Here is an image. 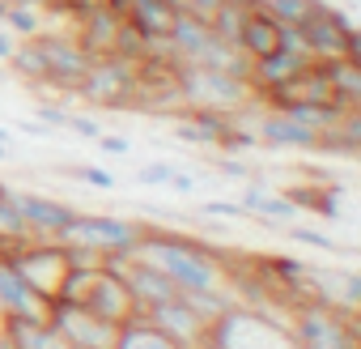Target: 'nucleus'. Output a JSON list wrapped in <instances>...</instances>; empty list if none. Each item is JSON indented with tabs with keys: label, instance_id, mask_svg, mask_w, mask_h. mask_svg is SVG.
Masks as SVG:
<instances>
[{
	"label": "nucleus",
	"instance_id": "1",
	"mask_svg": "<svg viewBox=\"0 0 361 349\" xmlns=\"http://www.w3.org/2000/svg\"><path fill=\"white\" fill-rule=\"evenodd\" d=\"M136 260L153 264L178 290H230L226 260L209 243L188 239V235H170V230H153L149 226V235L136 247Z\"/></svg>",
	"mask_w": 361,
	"mask_h": 349
},
{
	"label": "nucleus",
	"instance_id": "2",
	"mask_svg": "<svg viewBox=\"0 0 361 349\" xmlns=\"http://www.w3.org/2000/svg\"><path fill=\"white\" fill-rule=\"evenodd\" d=\"M60 298L85 307L90 315H98V319H106V324H115V328H123L128 319L140 315L132 290H128L123 277H119V268H111V264H102V260L77 264V268L68 273V285H64Z\"/></svg>",
	"mask_w": 361,
	"mask_h": 349
},
{
	"label": "nucleus",
	"instance_id": "3",
	"mask_svg": "<svg viewBox=\"0 0 361 349\" xmlns=\"http://www.w3.org/2000/svg\"><path fill=\"white\" fill-rule=\"evenodd\" d=\"M5 256H9V264L22 273V281L39 294V298H47V302H60V294H64V285H68V273L77 268V264H94V256L90 252H81V247H68V243H60V239H51V243H13V247H5Z\"/></svg>",
	"mask_w": 361,
	"mask_h": 349
},
{
	"label": "nucleus",
	"instance_id": "4",
	"mask_svg": "<svg viewBox=\"0 0 361 349\" xmlns=\"http://www.w3.org/2000/svg\"><path fill=\"white\" fill-rule=\"evenodd\" d=\"M209 349H302L285 319H272L259 307L234 302L209 324Z\"/></svg>",
	"mask_w": 361,
	"mask_h": 349
},
{
	"label": "nucleus",
	"instance_id": "5",
	"mask_svg": "<svg viewBox=\"0 0 361 349\" xmlns=\"http://www.w3.org/2000/svg\"><path fill=\"white\" fill-rule=\"evenodd\" d=\"M145 235H149L145 222H128V218H111V213H77L56 239L68 243V247L90 252L102 264H115V260L136 256V247H140Z\"/></svg>",
	"mask_w": 361,
	"mask_h": 349
},
{
	"label": "nucleus",
	"instance_id": "6",
	"mask_svg": "<svg viewBox=\"0 0 361 349\" xmlns=\"http://www.w3.org/2000/svg\"><path fill=\"white\" fill-rule=\"evenodd\" d=\"M174 90H178V102H188L192 111H230V115L255 98L251 81L217 73V69H200V64H178Z\"/></svg>",
	"mask_w": 361,
	"mask_h": 349
},
{
	"label": "nucleus",
	"instance_id": "7",
	"mask_svg": "<svg viewBox=\"0 0 361 349\" xmlns=\"http://www.w3.org/2000/svg\"><path fill=\"white\" fill-rule=\"evenodd\" d=\"M140 85V69L128 56H94V64L85 69L81 85L73 94H81L90 107H128L136 98Z\"/></svg>",
	"mask_w": 361,
	"mask_h": 349
},
{
	"label": "nucleus",
	"instance_id": "8",
	"mask_svg": "<svg viewBox=\"0 0 361 349\" xmlns=\"http://www.w3.org/2000/svg\"><path fill=\"white\" fill-rule=\"evenodd\" d=\"M289 332L298 336L302 349H357V328L353 315H340L314 298L298 302L289 315Z\"/></svg>",
	"mask_w": 361,
	"mask_h": 349
},
{
	"label": "nucleus",
	"instance_id": "9",
	"mask_svg": "<svg viewBox=\"0 0 361 349\" xmlns=\"http://www.w3.org/2000/svg\"><path fill=\"white\" fill-rule=\"evenodd\" d=\"M298 30H302L306 47H310V60H336V56H344V60L361 64V56H357V26H353V18L344 9H331V5H323V0H314L310 18Z\"/></svg>",
	"mask_w": 361,
	"mask_h": 349
},
{
	"label": "nucleus",
	"instance_id": "10",
	"mask_svg": "<svg viewBox=\"0 0 361 349\" xmlns=\"http://www.w3.org/2000/svg\"><path fill=\"white\" fill-rule=\"evenodd\" d=\"M47 324L68 341V349H111L115 345V336H119V328L115 324H106V319H98V315H90L85 307H77V302H51V311H47Z\"/></svg>",
	"mask_w": 361,
	"mask_h": 349
},
{
	"label": "nucleus",
	"instance_id": "11",
	"mask_svg": "<svg viewBox=\"0 0 361 349\" xmlns=\"http://www.w3.org/2000/svg\"><path fill=\"white\" fill-rule=\"evenodd\" d=\"M157 332H166L170 341H178L183 349H204V341H209V324L183 302V294L178 298H166V302H153V307H145L140 311Z\"/></svg>",
	"mask_w": 361,
	"mask_h": 349
},
{
	"label": "nucleus",
	"instance_id": "12",
	"mask_svg": "<svg viewBox=\"0 0 361 349\" xmlns=\"http://www.w3.org/2000/svg\"><path fill=\"white\" fill-rule=\"evenodd\" d=\"M39 47H43V60H47V85L77 90L85 69L94 64V52H85L77 39H47V35H39Z\"/></svg>",
	"mask_w": 361,
	"mask_h": 349
},
{
	"label": "nucleus",
	"instance_id": "13",
	"mask_svg": "<svg viewBox=\"0 0 361 349\" xmlns=\"http://www.w3.org/2000/svg\"><path fill=\"white\" fill-rule=\"evenodd\" d=\"M47 311H51V302H47V298H39V294L22 281V273L9 264V256L0 252V315L47 324Z\"/></svg>",
	"mask_w": 361,
	"mask_h": 349
},
{
	"label": "nucleus",
	"instance_id": "14",
	"mask_svg": "<svg viewBox=\"0 0 361 349\" xmlns=\"http://www.w3.org/2000/svg\"><path fill=\"white\" fill-rule=\"evenodd\" d=\"M9 201H13V209L22 213V222H26L30 235H47V239H56V235L77 218L73 205L51 201V196H39V192H13V188H9Z\"/></svg>",
	"mask_w": 361,
	"mask_h": 349
},
{
	"label": "nucleus",
	"instance_id": "15",
	"mask_svg": "<svg viewBox=\"0 0 361 349\" xmlns=\"http://www.w3.org/2000/svg\"><path fill=\"white\" fill-rule=\"evenodd\" d=\"M111 268H119V277H123V285L132 290V298H136V307H140V311H145V307H153V302L178 298V285H174L170 277H161L153 264L136 260V256H128V260H115Z\"/></svg>",
	"mask_w": 361,
	"mask_h": 349
},
{
	"label": "nucleus",
	"instance_id": "16",
	"mask_svg": "<svg viewBox=\"0 0 361 349\" xmlns=\"http://www.w3.org/2000/svg\"><path fill=\"white\" fill-rule=\"evenodd\" d=\"M306 285H314V302L340 311V315H357V302H361V277L357 273H336V268H310L306 273Z\"/></svg>",
	"mask_w": 361,
	"mask_h": 349
},
{
	"label": "nucleus",
	"instance_id": "17",
	"mask_svg": "<svg viewBox=\"0 0 361 349\" xmlns=\"http://www.w3.org/2000/svg\"><path fill=\"white\" fill-rule=\"evenodd\" d=\"M255 141L268 145V149H319L323 132L306 128V124L293 119L289 111H268V115L255 124Z\"/></svg>",
	"mask_w": 361,
	"mask_h": 349
},
{
	"label": "nucleus",
	"instance_id": "18",
	"mask_svg": "<svg viewBox=\"0 0 361 349\" xmlns=\"http://www.w3.org/2000/svg\"><path fill=\"white\" fill-rule=\"evenodd\" d=\"M209 43H213L209 22H204V18H192L188 9H178V13H174V22H170V35H166V43H161V47H170V56H174L178 64H192V60H196Z\"/></svg>",
	"mask_w": 361,
	"mask_h": 349
},
{
	"label": "nucleus",
	"instance_id": "19",
	"mask_svg": "<svg viewBox=\"0 0 361 349\" xmlns=\"http://www.w3.org/2000/svg\"><path fill=\"white\" fill-rule=\"evenodd\" d=\"M238 205H243L251 218H259L264 226H276V222H293V218H298V205H293L285 192H272V188H264V184H255V179H247Z\"/></svg>",
	"mask_w": 361,
	"mask_h": 349
},
{
	"label": "nucleus",
	"instance_id": "20",
	"mask_svg": "<svg viewBox=\"0 0 361 349\" xmlns=\"http://www.w3.org/2000/svg\"><path fill=\"white\" fill-rule=\"evenodd\" d=\"M238 52H247L251 60L281 52V22H272L264 9L243 13V26H238Z\"/></svg>",
	"mask_w": 361,
	"mask_h": 349
},
{
	"label": "nucleus",
	"instance_id": "21",
	"mask_svg": "<svg viewBox=\"0 0 361 349\" xmlns=\"http://www.w3.org/2000/svg\"><path fill=\"white\" fill-rule=\"evenodd\" d=\"M111 349H183V345L170 341L166 332H157L145 315H136V319H128V324L119 328V336H115Z\"/></svg>",
	"mask_w": 361,
	"mask_h": 349
},
{
	"label": "nucleus",
	"instance_id": "22",
	"mask_svg": "<svg viewBox=\"0 0 361 349\" xmlns=\"http://www.w3.org/2000/svg\"><path fill=\"white\" fill-rule=\"evenodd\" d=\"M319 64H323V73H327V81H331V90H336V98H340L344 107H357V102H361V64H357V60H344V56L319 60Z\"/></svg>",
	"mask_w": 361,
	"mask_h": 349
},
{
	"label": "nucleus",
	"instance_id": "23",
	"mask_svg": "<svg viewBox=\"0 0 361 349\" xmlns=\"http://www.w3.org/2000/svg\"><path fill=\"white\" fill-rule=\"evenodd\" d=\"M0 30H9L13 39H39V35H43L39 9H26V5H9V0H0Z\"/></svg>",
	"mask_w": 361,
	"mask_h": 349
},
{
	"label": "nucleus",
	"instance_id": "24",
	"mask_svg": "<svg viewBox=\"0 0 361 349\" xmlns=\"http://www.w3.org/2000/svg\"><path fill=\"white\" fill-rule=\"evenodd\" d=\"M5 64H13V73H18V77H26V81H43V85H47V60H43L39 39H22Z\"/></svg>",
	"mask_w": 361,
	"mask_h": 349
},
{
	"label": "nucleus",
	"instance_id": "25",
	"mask_svg": "<svg viewBox=\"0 0 361 349\" xmlns=\"http://www.w3.org/2000/svg\"><path fill=\"white\" fill-rule=\"evenodd\" d=\"M314 9V0H264V13L281 26H302Z\"/></svg>",
	"mask_w": 361,
	"mask_h": 349
},
{
	"label": "nucleus",
	"instance_id": "26",
	"mask_svg": "<svg viewBox=\"0 0 361 349\" xmlns=\"http://www.w3.org/2000/svg\"><path fill=\"white\" fill-rule=\"evenodd\" d=\"M243 13H247V9H238V5H221V9L209 18L213 39H221V43H234V47H238V26H243Z\"/></svg>",
	"mask_w": 361,
	"mask_h": 349
},
{
	"label": "nucleus",
	"instance_id": "27",
	"mask_svg": "<svg viewBox=\"0 0 361 349\" xmlns=\"http://www.w3.org/2000/svg\"><path fill=\"white\" fill-rule=\"evenodd\" d=\"M289 239L293 243H302V247H314V252H340V243L331 239V235H323V230H310V226H289Z\"/></svg>",
	"mask_w": 361,
	"mask_h": 349
},
{
	"label": "nucleus",
	"instance_id": "28",
	"mask_svg": "<svg viewBox=\"0 0 361 349\" xmlns=\"http://www.w3.org/2000/svg\"><path fill=\"white\" fill-rule=\"evenodd\" d=\"M174 170H178V166H170V162H149V166H140V170H136V179H140L145 188H170Z\"/></svg>",
	"mask_w": 361,
	"mask_h": 349
},
{
	"label": "nucleus",
	"instance_id": "29",
	"mask_svg": "<svg viewBox=\"0 0 361 349\" xmlns=\"http://www.w3.org/2000/svg\"><path fill=\"white\" fill-rule=\"evenodd\" d=\"M200 213H209V218H234V222H247V218H251L238 201H204Z\"/></svg>",
	"mask_w": 361,
	"mask_h": 349
},
{
	"label": "nucleus",
	"instance_id": "30",
	"mask_svg": "<svg viewBox=\"0 0 361 349\" xmlns=\"http://www.w3.org/2000/svg\"><path fill=\"white\" fill-rule=\"evenodd\" d=\"M73 174H77L81 184H90V188H115V174L102 170V166H77Z\"/></svg>",
	"mask_w": 361,
	"mask_h": 349
},
{
	"label": "nucleus",
	"instance_id": "31",
	"mask_svg": "<svg viewBox=\"0 0 361 349\" xmlns=\"http://www.w3.org/2000/svg\"><path fill=\"white\" fill-rule=\"evenodd\" d=\"M213 166L226 174V179H251V166L238 162V158H226V153H221V158H213Z\"/></svg>",
	"mask_w": 361,
	"mask_h": 349
},
{
	"label": "nucleus",
	"instance_id": "32",
	"mask_svg": "<svg viewBox=\"0 0 361 349\" xmlns=\"http://www.w3.org/2000/svg\"><path fill=\"white\" fill-rule=\"evenodd\" d=\"M64 128H73L77 136H85V141H98L102 136V124L98 119H90V115H68V124Z\"/></svg>",
	"mask_w": 361,
	"mask_h": 349
},
{
	"label": "nucleus",
	"instance_id": "33",
	"mask_svg": "<svg viewBox=\"0 0 361 349\" xmlns=\"http://www.w3.org/2000/svg\"><path fill=\"white\" fill-rule=\"evenodd\" d=\"M221 5H226V0H178V9H188L192 18H204V22H209Z\"/></svg>",
	"mask_w": 361,
	"mask_h": 349
},
{
	"label": "nucleus",
	"instance_id": "34",
	"mask_svg": "<svg viewBox=\"0 0 361 349\" xmlns=\"http://www.w3.org/2000/svg\"><path fill=\"white\" fill-rule=\"evenodd\" d=\"M39 124H47V128L56 132V128L68 124V111H64V107H39Z\"/></svg>",
	"mask_w": 361,
	"mask_h": 349
},
{
	"label": "nucleus",
	"instance_id": "35",
	"mask_svg": "<svg viewBox=\"0 0 361 349\" xmlns=\"http://www.w3.org/2000/svg\"><path fill=\"white\" fill-rule=\"evenodd\" d=\"M170 188H174L178 196H192V192H196V174H188V170H174V179H170Z\"/></svg>",
	"mask_w": 361,
	"mask_h": 349
},
{
	"label": "nucleus",
	"instance_id": "36",
	"mask_svg": "<svg viewBox=\"0 0 361 349\" xmlns=\"http://www.w3.org/2000/svg\"><path fill=\"white\" fill-rule=\"evenodd\" d=\"M98 145H102L106 153H128V136H111V132H102Z\"/></svg>",
	"mask_w": 361,
	"mask_h": 349
},
{
	"label": "nucleus",
	"instance_id": "37",
	"mask_svg": "<svg viewBox=\"0 0 361 349\" xmlns=\"http://www.w3.org/2000/svg\"><path fill=\"white\" fill-rule=\"evenodd\" d=\"M18 132H26V136H51V128L39 124V119H18Z\"/></svg>",
	"mask_w": 361,
	"mask_h": 349
},
{
	"label": "nucleus",
	"instance_id": "38",
	"mask_svg": "<svg viewBox=\"0 0 361 349\" xmlns=\"http://www.w3.org/2000/svg\"><path fill=\"white\" fill-rule=\"evenodd\" d=\"M13 47H18V39H13L9 30H0V60H9V56H13Z\"/></svg>",
	"mask_w": 361,
	"mask_h": 349
},
{
	"label": "nucleus",
	"instance_id": "39",
	"mask_svg": "<svg viewBox=\"0 0 361 349\" xmlns=\"http://www.w3.org/2000/svg\"><path fill=\"white\" fill-rule=\"evenodd\" d=\"M9 5H26V9H56V0H9Z\"/></svg>",
	"mask_w": 361,
	"mask_h": 349
},
{
	"label": "nucleus",
	"instance_id": "40",
	"mask_svg": "<svg viewBox=\"0 0 361 349\" xmlns=\"http://www.w3.org/2000/svg\"><path fill=\"white\" fill-rule=\"evenodd\" d=\"M9 141H13V132H9L5 124H0V145H9Z\"/></svg>",
	"mask_w": 361,
	"mask_h": 349
},
{
	"label": "nucleus",
	"instance_id": "41",
	"mask_svg": "<svg viewBox=\"0 0 361 349\" xmlns=\"http://www.w3.org/2000/svg\"><path fill=\"white\" fill-rule=\"evenodd\" d=\"M5 158H9V145H0V162H5Z\"/></svg>",
	"mask_w": 361,
	"mask_h": 349
}]
</instances>
